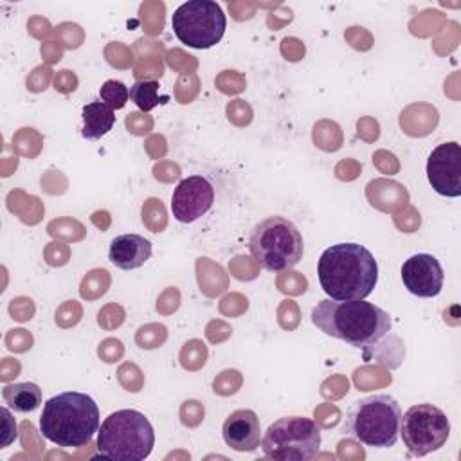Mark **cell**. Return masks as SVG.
Masks as SVG:
<instances>
[{
  "mask_svg": "<svg viewBox=\"0 0 461 461\" xmlns=\"http://www.w3.org/2000/svg\"><path fill=\"white\" fill-rule=\"evenodd\" d=\"M310 317L324 335L355 348L375 346L391 331V315L364 299H322L313 306Z\"/></svg>",
  "mask_w": 461,
  "mask_h": 461,
  "instance_id": "6da1fadb",
  "label": "cell"
},
{
  "mask_svg": "<svg viewBox=\"0 0 461 461\" xmlns=\"http://www.w3.org/2000/svg\"><path fill=\"white\" fill-rule=\"evenodd\" d=\"M317 277L328 299H366L378 283V263L360 243H335L321 254Z\"/></svg>",
  "mask_w": 461,
  "mask_h": 461,
  "instance_id": "7a4b0ae2",
  "label": "cell"
},
{
  "mask_svg": "<svg viewBox=\"0 0 461 461\" xmlns=\"http://www.w3.org/2000/svg\"><path fill=\"white\" fill-rule=\"evenodd\" d=\"M99 423V407L90 394L65 391L43 403L40 432L61 448H79L94 439Z\"/></svg>",
  "mask_w": 461,
  "mask_h": 461,
  "instance_id": "3957f363",
  "label": "cell"
},
{
  "mask_svg": "<svg viewBox=\"0 0 461 461\" xmlns=\"http://www.w3.org/2000/svg\"><path fill=\"white\" fill-rule=\"evenodd\" d=\"M153 445V425L135 409L112 412L97 432V456L113 461H142L151 454Z\"/></svg>",
  "mask_w": 461,
  "mask_h": 461,
  "instance_id": "277c9868",
  "label": "cell"
},
{
  "mask_svg": "<svg viewBox=\"0 0 461 461\" xmlns=\"http://www.w3.org/2000/svg\"><path fill=\"white\" fill-rule=\"evenodd\" d=\"M402 409L391 394H371L355 402L344 420V432L355 441L373 447L389 448L400 438Z\"/></svg>",
  "mask_w": 461,
  "mask_h": 461,
  "instance_id": "5b68a950",
  "label": "cell"
},
{
  "mask_svg": "<svg viewBox=\"0 0 461 461\" xmlns=\"http://www.w3.org/2000/svg\"><path fill=\"white\" fill-rule=\"evenodd\" d=\"M249 250L265 270L285 272L303 259L304 241L294 221L285 216H268L252 227Z\"/></svg>",
  "mask_w": 461,
  "mask_h": 461,
  "instance_id": "8992f818",
  "label": "cell"
},
{
  "mask_svg": "<svg viewBox=\"0 0 461 461\" xmlns=\"http://www.w3.org/2000/svg\"><path fill=\"white\" fill-rule=\"evenodd\" d=\"M321 447V429L306 416H283L261 438L263 454L276 461H308Z\"/></svg>",
  "mask_w": 461,
  "mask_h": 461,
  "instance_id": "52a82bcc",
  "label": "cell"
},
{
  "mask_svg": "<svg viewBox=\"0 0 461 461\" xmlns=\"http://www.w3.org/2000/svg\"><path fill=\"white\" fill-rule=\"evenodd\" d=\"M227 27V16L214 0H187L171 14V29L191 49L214 47Z\"/></svg>",
  "mask_w": 461,
  "mask_h": 461,
  "instance_id": "ba28073f",
  "label": "cell"
},
{
  "mask_svg": "<svg viewBox=\"0 0 461 461\" xmlns=\"http://www.w3.org/2000/svg\"><path fill=\"white\" fill-rule=\"evenodd\" d=\"M400 436L411 456L421 457L439 450L450 436L447 414L432 403H416L402 414Z\"/></svg>",
  "mask_w": 461,
  "mask_h": 461,
  "instance_id": "9c48e42d",
  "label": "cell"
},
{
  "mask_svg": "<svg viewBox=\"0 0 461 461\" xmlns=\"http://www.w3.org/2000/svg\"><path fill=\"white\" fill-rule=\"evenodd\" d=\"M427 178L432 189L447 198L461 196V146L441 142L427 158Z\"/></svg>",
  "mask_w": 461,
  "mask_h": 461,
  "instance_id": "30bf717a",
  "label": "cell"
},
{
  "mask_svg": "<svg viewBox=\"0 0 461 461\" xmlns=\"http://www.w3.org/2000/svg\"><path fill=\"white\" fill-rule=\"evenodd\" d=\"M214 202V187L202 175H191L178 182L171 194V212L180 223L202 218Z\"/></svg>",
  "mask_w": 461,
  "mask_h": 461,
  "instance_id": "8fae6325",
  "label": "cell"
},
{
  "mask_svg": "<svg viewBox=\"0 0 461 461\" xmlns=\"http://www.w3.org/2000/svg\"><path fill=\"white\" fill-rule=\"evenodd\" d=\"M445 274L432 254H414L402 265V283L416 297H436L443 288Z\"/></svg>",
  "mask_w": 461,
  "mask_h": 461,
  "instance_id": "7c38bea8",
  "label": "cell"
},
{
  "mask_svg": "<svg viewBox=\"0 0 461 461\" xmlns=\"http://www.w3.org/2000/svg\"><path fill=\"white\" fill-rule=\"evenodd\" d=\"M221 434L232 450L254 452L261 443L259 418L252 409H238L225 418Z\"/></svg>",
  "mask_w": 461,
  "mask_h": 461,
  "instance_id": "4fadbf2b",
  "label": "cell"
},
{
  "mask_svg": "<svg viewBox=\"0 0 461 461\" xmlns=\"http://www.w3.org/2000/svg\"><path fill=\"white\" fill-rule=\"evenodd\" d=\"M151 258V241L140 234H119L110 241L108 259L121 270L140 268Z\"/></svg>",
  "mask_w": 461,
  "mask_h": 461,
  "instance_id": "5bb4252c",
  "label": "cell"
},
{
  "mask_svg": "<svg viewBox=\"0 0 461 461\" xmlns=\"http://www.w3.org/2000/svg\"><path fill=\"white\" fill-rule=\"evenodd\" d=\"M83 128L81 135L86 140H97L104 137L115 124L113 110L103 101H92L81 108Z\"/></svg>",
  "mask_w": 461,
  "mask_h": 461,
  "instance_id": "9a60e30c",
  "label": "cell"
},
{
  "mask_svg": "<svg viewBox=\"0 0 461 461\" xmlns=\"http://www.w3.org/2000/svg\"><path fill=\"white\" fill-rule=\"evenodd\" d=\"M2 398L14 412H32L41 405V389L34 382L7 384L2 389Z\"/></svg>",
  "mask_w": 461,
  "mask_h": 461,
  "instance_id": "2e32d148",
  "label": "cell"
},
{
  "mask_svg": "<svg viewBox=\"0 0 461 461\" xmlns=\"http://www.w3.org/2000/svg\"><path fill=\"white\" fill-rule=\"evenodd\" d=\"M158 90H160L158 81H153V79L135 81V83L130 86V99H131L142 112H149V110H153L157 104L166 103V101L169 99L167 95L160 97V95H158Z\"/></svg>",
  "mask_w": 461,
  "mask_h": 461,
  "instance_id": "e0dca14e",
  "label": "cell"
},
{
  "mask_svg": "<svg viewBox=\"0 0 461 461\" xmlns=\"http://www.w3.org/2000/svg\"><path fill=\"white\" fill-rule=\"evenodd\" d=\"M99 97L104 104H108L112 110H119L126 104V101L130 99V90L122 81H115V79H108L101 85L99 88Z\"/></svg>",
  "mask_w": 461,
  "mask_h": 461,
  "instance_id": "ac0fdd59",
  "label": "cell"
},
{
  "mask_svg": "<svg viewBox=\"0 0 461 461\" xmlns=\"http://www.w3.org/2000/svg\"><path fill=\"white\" fill-rule=\"evenodd\" d=\"M2 416H4V439H2V447H7L14 438H16V423L11 418L9 409L2 407Z\"/></svg>",
  "mask_w": 461,
  "mask_h": 461,
  "instance_id": "d6986e66",
  "label": "cell"
}]
</instances>
